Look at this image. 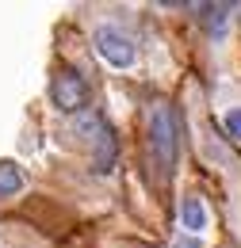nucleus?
<instances>
[{
	"label": "nucleus",
	"mask_w": 241,
	"mask_h": 248,
	"mask_svg": "<svg viewBox=\"0 0 241 248\" xmlns=\"http://www.w3.org/2000/svg\"><path fill=\"white\" fill-rule=\"evenodd\" d=\"M146 138H150V156L161 176H172L176 168V153H180V126H176V111L165 99H153L150 115H146Z\"/></svg>",
	"instance_id": "nucleus-1"
},
{
	"label": "nucleus",
	"mask_w": 241,
	"mask_h": 248,
	"mask_svg": "<svg viewBox=\"0 0 241 248\" xmlns=\"http://www.w3.org/2000/svg\"><path fill=\"white\" fill-rule=\"evenodd\" d=\"M27 187V176L16 160H0V199H12Z\"/></svg>",
	"instance_id": "nucleus-6"
},
{
	"label": "nucleus",
	"mask_w": 241,
	"mask_h": 248,
	"mask_svg": "<svg viewBox=\"0 0 241 248\" xmlns=\"http://www.w3.org/2000/svg\"><path fill=\"white\" fill-rule=\"evenodd\" d=\"M122 248H146V245H122Z\"/></svg>",
	"instance_id": "nucleus-10"
},
{
	"label": "nucleus",
	"mask_w": 241,
	"mask_h": 248,
	"mask_svg": "<svg viewBox=\"0 0 241 248\" xmlns=\"http://www.w3.org/2000/svg\"><path fill=\"white\" fill-rule=\"evenodd\" d=\"M115 160H119V138H115L111 123H103L100 134L92 138V168H96L100 176H107V172L115 168Z\"/></svg>",
	"instance_id": "nucleus-4"
},
{
	"label": "nucleus",
	"mask_w": 241,
	"mask_h": 248,
	"mask_svg": "<svg viewBox=\"0 0 241 248\" xmlns=\"http://www.w3.org/2000/svg\"><path fill=\"white\" fill-rule=\"evenodd\" d=\"M195 12H199L203 27H207L211 34H222V31H226V23H230V12H234V4H199Z\"/></svg>",
	"instance_id": "nucleus-7"
},
{
	"label": "nucleus",
	"mask_w": 241,
	"mask_h": 248,
	"mask_svg": "<svg viewBox=\"0 0 241 248\" xmlns=\"http://www.w3.org/2000/svg\"><path fill=\"white\" fill-rule=\"evenodd\" d=\"M88 80L77 73V69H69V65H61L58 73H54V80H50V103L58 107L61 115H81V111H88Z\"/></svg>",
	"instance_id": "nucleus-2"
},
{
	"label": "nucleus",
	"mask_w": 241,
	"mask_h": 248,
	"mask_svg": "<svg viewBox=\"0 0 241 248\" xmlns=\"http://www.w3.org/2000/svg\"><path fill=\"white\" fill-rule=\"evenodd\" d=\"M222 126H226V134H230L234 141H241V107L226 111V115H222Z\"/></svg>",
	"instance_id": "nucleus-8"
},
{
	"label": "nucleus",
	"mask_w": 241,
	"mask_h": 248,
	"mask_svg": "<svg viewBox=\"0 0 241 248\" xmlns=\"http://www.w3.org/2000/svg\"><path fill=\"white\" fill-rule=\"evenodd\" d=\"M180 225L188 233H203L207 229V210H203V202L195 195H184L180 199Z\"/></svg>",
	"instance_id": "nucleus-5"
},
{
	"label": "nucleus",
	"mask_w": 241,
	"mask_h": 248,
	"mask_svg": "<svg viewBox=\"0 0 241 248\" xmlns=\"http://www.w3.org/2000/svg\"><path fill=\"white\" fill-rule=\"evenodd\" d=\"M92 42H96V50H100V58L107 65H115V69H130V65L138 62V46H134V38L115 27V23H100L96 31H92Z\"/></svg>",
	"instance_id": "nucleus-3"
},
{
	"label": "nucleus",
	"mask_w": 241,
	"mask_h": 248,
	"mask_svg": "<svg viewBox=\"0 0 241 248\" xmlns=\"http://www.w3.org/2000/svg\"><path fill=\"white\" fill-rule=\"evenodd\" d=\"M176 248H199V245H195V241H184V237H180V245H176Z\"/></svg>",
	"instance_id": "nucleus-9"
}]
</instances>
